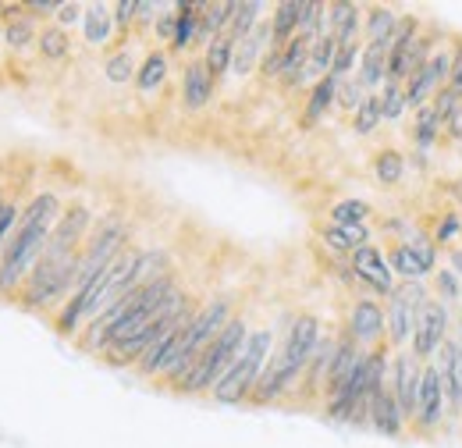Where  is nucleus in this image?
Segmentation results:
<instances>
[{
	"label": "nucleus",
	"instance_id": "f257e3e1",
	"mask_svg": "<svg viewBox=\"0 0 462 448\" xmlns=\"http://www.w3.org/2000/svg\"><path fill=\"white\" fill-rule=\"evenodd\" d=\"M60 214H64V203L51 189L36 192L22 207L18 228H14V235L7 238V246L0 253V299H18L22 295V288H25L29 275L36 271Z\"/></svg>",
	"mask_w": 462,
	"mask_h": 448
},
{
	"label": "nucleus",
	"instance_id": "f03ea898",
	"mask_svg": "<svg viewBox=\"0 0 462 448\" xmlns=\"http://www.w3.org/2000/svg\"><path fill=\"white\" fill-rule=\"evenodd\" d=\"M235 317V299L228 295H214L207 303H199L196 317L189 321L185 335H181V349H178V359L171 363V370L164 374V381L178 392V385L189 378V370L196 367V359L207 352V345L228 328V321Z\"/></svg>",
	"mask_w": 462,
	"mask_h": 448
},
{
	"label": "nucleus",
	"instance_id": "7ed1b4c3",
	"mask_svg": "<svg viewBox=\"0 0 462 448\" xmlns=\"http://www.w3.org/2000/svg\"><path fill=\"white\" fill-rule=\"evenodd\" d=\"M274 349H278L274 345V328H253L245 349L238 352V359L228 367V374L217 381V388L210 392V398L221 402V406H242V402H249L253 392H256V381H260L263 367L274 356Z\"/></svg>",
	"mask_w": 462,
	"mask_h": 448
},
{
	"label": "nucleus",
	"instance_id": "20e7f679",
	"mask_svg": "<svg viewBox=\"0 0 462 448\" xmlns=\"http://www.w3.org/2000/svg\"><path fill=\"white\" fill-rule=\"evenodd\" d=\"M249 324H245V317H231L228 328L221 331V335L214 338L210 345H207V352L196 359V367L189 370V378L178 385V392L181 395H210L217 388V381L228 374V367L238 359V352L245 349V341H249Z\"/></svg>",
	"mask_w": 462,
	"mask_h": 448
},
{
	"label": "nucleus",
	"instance_id": "39448f33",
	"mask_svg": "<svg viewBox=\"0 0 462 448\" xmlns=\"http://www.w3.org/2000/svg\"><path fill=\"white\" fill-rule=\"evenodd\" d=\"M128 249V221L107 214L104 221H97V228L89 231L82 253H79V281H75V292H82L86 285L100 278L117 257Z\"/></svg>",
	"mask_w": 462,
	"mask_h": 448
},
{
	"label": "nucleus",
	"instance_id": "423d86ee",
	"mask_svg": "<svg viewBox=\"0 0 462 448\" xmlns=\"http://www.w3.org/2000/svg\"><path fill=\"white\" fill-rule=\"evenodd\" d=\"M320 338H324V328H320V321H317L313 313H295L291 324L285 328L282 345L274 349V363L282 367L291 395H299L302 374H306V367H310V359H313Z\"/></svg>",
	"mask_w": 462,
	"mask_h": 448
},
{
	"label": "nucleus",
	"instance_id": "0eeeda50",
	"mask_svg": "<svg viewBox=\"0 0 462 448\" xmlns=\"http://www.w3.org/2000/svg\"><path fill=\"white\" fill-rule=\"evenodd\" d=\"M427 285L423 281H399L395 292L388 295V345L392 352L399 349H409L412 345V331H416V321H420V310L427 303Z\"/></svg>",
	"mask_w": 462,
	"mask_h": 448
},
{
	"label": "nucleus",
	"instance_id": "6e6552de",
	"mask_svg": "<svg viewBox=\"0 0 462 448\" xmlns=\"http://www.w3.org/2000/svg\"><path fill=\"white\" fill-rule=\"evenodd\" d=\"M342 335H348L359 349H366V352L388 345V313H384V303L359 295V299L348 306Z\"/></svg>",
	"mask_w": 462,
	"mask_h": 448
},
{
	"label": "nucleus",
	"instance_id": "1a4fd4ad",
	"mask_svg": "<svg viewBox=\"0 0 462 448\" xmlns=\"http://www.w3.org/2000/svg\"><path fill=\"white\" fill-rule=\"evenodd\" d=\"M448 420V398H445V385H441V374L434 367V359L423 367V385H420V398H416V413H412V431L430 438L445 427Z\"/></svg>",
	"mask_w": 462,
	"mask_h": 448
},
{
	"label": "nucleus",
	"instance_id": "9d476101",
	"mask_svg": "<svg viewBox=\"0 0 462 448\" xmlns=\"http://www.w3.org/2000/svg\"><path fill=\"white\" fill-rule=\"evenodd\" d=\"M448 328H452V313H448V303L441 299H427L423 310H420V321H416V331H412V356L430 363L441 345L448 341Z\"/></svg>",
	"mask_w": 462,
	"mask_h": 448
},
{
	"label": "nucleus",
	"instance_id": "9b49d317",
	"mask_svg": "<svg viewBox=\"0 0 462 448\" xmlns=\"http://www.w3.org/2000/svg\"><path fill=\"white\" fill-rule=\"evenodd\" d=\"M448 75H452V51H448V47H438V51L430 54V61H427L420 71H412L409 82L402 86L409 111L427 107V104L438 97V89L448 86Z\"/></svg>",
	"mask_w": 462,
	"mask_h": 448
},
{
	"label": "nucleus",
	"instance_id": "f8f14e48",
	"mask_svg": "<svg viewBox=\"0 0 462 448\" xmlns=\"http://www.w3.org/2000/svg\"><path fill=\"white\" fill-rule=\"evenodd\" d=\"M423 359L412 356V349H399L392 352V374H388V388L395 395L399 409L405 413V420L412 424L416 413V398H420V385H423Z\"/></svg>",
	"mask_w": 462,
	"mask_h": 448
},
{
	"label": "nucleus",
	"instance_id": "ddd939ff",
	"mask_svg": "<svg viewBox=\"0 0 462 448\" xmlns=\"http://www.w3.org/2000/svg\"><path fill=\"white\" fill-rule=\"evenodd\" d=\"M348 267H352V278L359 281V285H366L374 295H392L395 292V271H392V264H388V257L370 242V246H363V249H356L352 257H348Z\"/></svg>",
	"mask_w": 462,
	"mask_h": 448
},
{
	"label": "nucleus",
	"instance_id": "4468645a",
	"mask_svg": "<svg viewBox=\"0 0 462 448\" xmlns=\"http://www.w3.org/2000/svg\"><path fill=\"white\" fill-rule=\"evenodd\" d=\"M274 47V33H271V18H263L245 40L235 43V57H231V75L235 79H249L253 71H260V61Z\"/></svg>",
	"mask_w": 462,
	"mask_h": 448
},
{
	"label": "nucleus",
	"instance_id": "2eb2a0df",
	"mask_svg": "<svg viewBox=\"0 0 462 448\" xmlns=\"http://www.w3.org/2000/svg\"><path fill=\"white\" fill-rule=\"evenodd\" d=\"M214 89H217V79L207 71L203 57H189L181 68V107L192 114L203 111L214 100Z\"/></svg>",
	"mask_w": 462,
	"mask_h": 448
},
{
	"label": "nucleus",
	"instance_id": "dca6fc26",
	"mask_svg": "<svg viewBox=\"0 0 462 448\" xmlns=\"http://www.w3.org/2000/svg\"><path fill=\"white\" fill-rule=\"evenodd\" d=\"M434 367L441 374L445 398H448V416H462V341L448 338L441 352L434 356Z\"/></svg>",
	"mask_w": 462,
	"mask_h": 448
},
{
	"label": "nucleus",
	"instance_id": "f3484780",
	"mask_svg": "<svg viewBox=\"0 0 462 448\" xmlns=\"http://www.w3.org/2000/svg\"><path fill=\"white\" fill-rule=\"evenodd\" d=\"M366 427H370V431H377V434H384V438H402V434H405L409 420H405V413L399 409V402H395V395H392V388H388V385H384L381 392L370 395Z\"/></svg>",
	"mask_w": 462,
	"mask_h": 448
},
{
	"label": "nucleus",
	"instance_id": "a211bd4d",
	"mask_svg": "<svg viewBox=\"0 0 462 448\" xmlns=\"http://www.w3.org/2000/svg\"><path fill=\"white\" fill-rule=\"evenodd\" d=\"M185 328H189V321L185 324H178L171 335H164L139 363H135V374L139 378H150V381H164V374L171 370V363L178 359V349H181V335H185Z\"/></svg>",
	"mask_w": 462,
	"mask_h": 448
},
{
	"label": "nucleus",
	"instance_id": "6ab92c4d",
	"mask_svg": "<svg viewBox=\"0 0 462 448\" xmlns=\"http://www.w3.org/2000/svg\"><path fill=\"white\" fill-rule=\"evenodd\" d=\"M388 57H392L388 43H363L356 79L363 82L366 93H381L384 89V82H388Z\"/></svg>",
	"mask_w": 462,
	"mask_h": 448
},
{
	"label": "nucleus",
	"instance_id": "aec40b11",
	"mask_svg": "<svg viewBox=\"0 0 462 448\" xmlns=\"http://www.w3.org/2000/svg\"><path fill=\"white\" fill-rule=\"evenodd\" d=\"M363 11L359 4L352 0H335L328 4V33L338 40V43H359L363 36Z\"/></svg>",
	"mask_w": 462,
	"mask_h": 448
},
{
	"label": "nucleus",
	"instance_id": "412c9836",
	"mask_svg": "<svg viewBox=\"0 0 462 448\" xmlns=\"http://www.w3.org/2000/svg\"><path fill=\"white\" fill-rule=\"evenodd\" d=\"M203 4L207 0H178V29H174L171 54H189L192 47H199V22H203Z\"/></svg>",
	"mask_w": 462,
	"mask_h": 448
},
{
	"label": "nucleus",
	"instance_id": "4be33fe9",
	"mask_svg": "<svg viewBox=\"0 0 462 448\" xmlns=\"http://www.w3.org/2000/svg\"><path fill=\"white\" fill-rule=\"evenodd\" d=\"M117 25H115V4H86V18H82V40L93 47V51H100V47H107L111 40H115Z\"/></svg>",
	"mask_w": 462,
	"mask_h": 448
},
{
	"label": "nucleus",
	"instance_id": "5701e85b",
	"mask_svg": "<svg viewBox=\"0 0 462 448\" xmlns=\"http://www.w3.org/2000/svg\"><path fill=\"white\" fill-rule=\"evenodd\" d=\"M338 107V79L335 75H328V79H320V82H313L310 86V93H306V104H302V125L306 128H313V125H320L328 114Z\"/></svg>",
	"mask_w": 462,
	"mask_h": 448
},
{
	"label": "nucleus",
	"instance_id": "b1692460",
	"mask_svg": "<svg viewBox=\"0 0 462 448\" xmlns=\"http://www.w3.org/2000/svg\"><path fill=\"white\" fill-rule=\"evenodd\" d=\"M399 22H402V14L388 4L366 7L363 11V43H388L392 47V40L399 33Z\"/></svg>",
	"mask_w": 462,
	"mask_h": 448
},
{
	"label": "nucleus",
	"instance_id": "393cba45",
	"mask_svg": "<svg viewBox=\"0 0 462 448\" xmlns=\"http://www.w3.org/2000/svg\"><path fill=\"white\" fill-rule=\"evenodd\" d=\"M310 47L313 43H306L302 36H295L289 40L285 47H282V86L285 89H302V86H310V79H306V64H310Z\"/></svg>",
	"mask_w": 462,
	"mask_h": 448
},
{
	"label": "nucleus",
	"instance_id": "a878e982",
	"mask_svg": "<svg viewBox=\"0 0 462 448\" xmlns=\"http://www.w3.org/2000/svg\"><path fill=\"white\" fill-rule=\"evenodd\" d=\"M168 75H171V57H168L164 47H153L150 54L143 57V64H139L135 89H139L143 97H153V93H161V89H164Z\"/></svg>",
	"mask_w": 462,
	"mask_h": 448
},
{
	"label": "nucleus",
	"instance_id": "bb28decb",
	"mask_svg": "<svg viewBox=\"0 0 462 448\" xmlns=\"http://www.w3.org/2000/svg\"><path fill=\"white\" fill-rule=\"evenodd\" d=\"M409 139H412V146H416L420 154H427L434 143H441V139H445V121H441V114L434 111V104H427V107L412 111Z\"/></svg>",
	"mask_w": 462,
	"mask_h": 448
},
{
	"label": "nucleus",
	"instance_id": "cd10ccee",
	"mask_svg": "<svg viewBox=\"0 0 462 448\" xmlns=\"http://www.w3.org/2000/svg\"><path fill=\"white\" fill-rule=\"evenodd\" d=\"M320 242L331 249V253H342V257H352L356 249L370 246V228L359 224V228H338V224H324L320 228Z\"/></svg>",
	"mask_w": 462,
	"mask_h": 448
},
{
	"label": "nucleus",
	"instance_id": "c85d7f7f",
	"mask_svg": "<svg viewBox=\"0 0 462 448\" xmlns=\"http://www.w3.org/2000/svg\"><path fill=\"white\" fill-rule=\"evenodd\" d=\"M231 14H235V0H210L203 4V22H199V47H207L217 36H228Z\"/></svg>",
	"mask_w": 462,
	"mask_h": 448
},
{
	"label": "nucleus",
	"instance_id": "c756f323",
	"mask_svg": "<svg viewBox=\"0 0 462 448\" xmlns=\"http://www.w3.org/2000/svg\"><path fill=\"white\" fill-rule=\"evenodd\" d=\"M388 264H392V271H395L399 281H427L434 275V271L409 249V242H395V246L388 249Z\"/></svg>",
	"mask_w": 462,
	"mask_h": 448
},
{
	"label": "nucleus",
	"instance_id": "7c9ffc66",
	"mask_svg": "<svg viewBox=\"0 0 462 448\" xmlns=\"http://www.w3.org/2000/svg\"><path fill=\"white\" fill-rule=\"evenodd\" d=\"M299 7H302V0H282L267 14L271 18V33H274V47H285L289 40L299 36Z\"/></svg>",
	"mask_w": 462,
	"mask_h": 448
},
{
	"label": "nucleus",
	"instance_id": "2f4dec72",
	"mask_svg": "<svg viewBox=\"0 0 462 448\" xmlns=\"http://www.w3.org/2000/svg\"><path fill=\"white\" fill-rule=\"evenodd\" d=\"M335 54H338V40H335L331 33H324V36H320V40L310 47V64H306V79H310V86L331 75Z\"/></svg>",
	"mask_w": 462,
	"mask_h": 448
},
{
	"label": "nucleus",
	"instance_id": "473e14b6",
	"mask_svg": "<svg viewBox=\"0 0 462 448\" xmlns=\"http://www.w3.org/2000/svg\"><path fill=\"white\" fill-rule=\"evenodd\" d=\"M324 33H328V4L302 0V7H299V36L306 43H317Z\"/></svg>",
	"mask_w": 462,
	"mask_h": 448
},
{
	"label": "nucleus",
	"instance_id": "72a5a7b5",
	"mask_svg": "<svg viewBox=\"0 0 462 448\" xmlns=\"http://www.w3.org/2000/svg\"><path fill=\"white\" fill-rule=\"evenodd\" d=\"M263 4L260 0H235V14H231V29L228 36L238 43V40H245L260 22H263Z\"/></svg>",
	"mask_w": 462,
	"mask_h": 448
},
{
	"label": "nucleus",
	"instance_id": "f704fd0d",
	"mask_svg": "<svg viewBox=\"0 0 462 448\" xmlns=\"http://www.w3.org/2000/svg\"><path fill=\"white\" fill-rule=\"evenodd\" d=\"M139 57L132 47H121L115 54L104 61V75H107V82H115V86H128V82H135V75H139Z\"/></svg>",
	"mask_w": 462,
	"mask_h": 448
},
{
	"label": "nucleus",
	"instance_id": "c9c22d12",
	"mask_svg": "<svg viewBox=\"0 0 462 448\" xmlns=\"http://www.w3.org/2000/svg\"><path fill=\"white\" fill-rule=\"evenodd\" d=\"M231 57H235V40L231 36H217V40H210L207 47H203V64H207V71L221 82L225 75H231Z\"/></svg>",
	"mask_w": 462,
	"mask_h": 448
},
{
	"label": "nucleus",
	"instance_id": "e433bc0d",
	"mask_svg": "<svg viewBox=\"0 0 462 448\" xmlns=\"http://www.w3.org/2000/svg\"><path fill=\"white\" fill-rule=\"evenodd\" d=\"M36 51H40V57H47V61H64V57L71 54V33L54 25V22L43 25L40 29V40H36Z\"/></svg>",
	"mask_w": 462,
	"mask_h": 448
},
{
	"label": "nucleus",
	"instance_id": "4c0bfd02",
	"mask_svg": "<svg viewBox=\"0 0 462 448\" xmlns=\"http://www.w3.org/2000/svg\"><path fill=\"white\" fill-rule=\"evenodd\" d=\"M370 221V203L366 200H338L328 214V224H338V228H359V224Z\"/></svg>",
	"mask_w": 462,
	"mask_h": 448
},
{
	"label": "nucleus",
	"instance_id": "58836bf2",
	"mask_svg": "<svg viewBox=\"0 0 462 448\" xmlns=\"http://www.w3.org/2000/svg\"><path fill=\"white\" fill-rule=\"evenodd\" d=\"M381 125H384V117H381V93H370V97L363 100V107L352 114V132H356L359 139H366V135H374Z\"/></svg>",
	"mask_w": 462,
	"mask_h": 448
},
{
	"label": "nucleus",
	"instance_id": "ea45409f",
	"mask_svg": "<svg viewBox=\"0 0 462 448\" xmlns=\"http://www.w3.org/2000/svg\"><path fill=\"white\" fill-rule=\"evenodd\" d=\"M405 174V157L399 150H381L377 157H374V178L381 182V185H399Z\"/></svg>",
	"mask_w": 462,
	"mask_h": 448
},
{
	"label": "nucleus",
	"instance_id": "a19ab883",
	"mask_svg": "<svg viewBox=\"0 0 462 448\" xmlns=\"http://www.w3.org/2000/svg\"><path fill=\"white\" fill-rule=\"evenodd\" d=\"M405 111H409V104H405V89L402 86L384 82V89H381V117L392 125V121H402Z\"/></svg>",
	"mask_w": 462,
	"mask_h": 448
},
{
	"label": "nucleus",
	"instance_id": "79ce46f5",
	"mask_svg": "<svg viewBox=\"0 0 462 448\" xmlns=\"http://www.w3.org/2000/svg\"><path fill=\"white\" fill-rule=\"evenodd\" d=\"M370 93L363 89V82L352 75V79H342L338 82V111H346V114H356L359 107H363V100H366Z\"/></svg>",
	"mask_w": 462,
	"mask_h": 448
},
{
	"label": "nucleus",
	"instance_id": "37998d69",
	"mask_svg": "<svg viewBox=\"0 0 462 448\" xmlns=\"http://www.w3.org/2000/svg\"><path fill=\"white\" fill-rule=\"evenodd\" d=\"M359 54L363 47L359 43H338V54H335V64H331V75L342 82V79H352L356 68H359Z\"/></svg>",
	"mask_w": 462,
	"mask_h": 448
},
{
	"label": "nucleus",
	"instance_id": "c03bdc74",
	"mask_svg": "<svg viewBox=\"0 0 462 448\" xmlns=\"http://www.w3.org/2000/svg\"><path fill=\"white\" fill-rule=\"evenodd\" d=\"M82 18H86V4H79V0H64L58 7V14H54V25L60 29H75V25H82Z\"/></svg>",
	"mask_w": 462,
	"mask_h": 448
},
{
	"label": "nucleus",
	"instance_id": "a18cd8bd",
	"mask_svg": "<svg viewBox=\"0 0 462 448\" xmlns=\"http://www.w3.org/2000/svg\"><path fill=\"white\" fill-rule=\"evenodd\" d=\"M174 29H178V11H174V4H171V7H164V11H161V18H157V25H153V40L171 47Z\"/></svg>",
	"mask_w": 462,
	"mask_h": 448
},
{
	"label": "nucleus",
	"instance_id": "49530a36",
	"mask_svg": "<svg viewBox=\"0 0 462 448\" xmlns=\"http://www.w3.org/2000/svg\"><path fill=\"white\" fill-rule=\"evenodd\" d=\"M135 18H139V0H117V4H115L117 33H128V29H135Z\"/></svg>",
	"mask_w": 462,
	"mask_h": 448
},
{
	"label": "nucleus",
	"instance_id": "de8ad7c7",
	"mask_svg": "<svg viewBox=\"0 0 462 448\" xmlns=\"http://www.w3.org/2000/svg\"><path fill=\"white\" fill-rule=\"evenodd\" d=\"M430 104H434V111L441 114V121H448V117L462 107V97L456 93V89H448V86H445V89H438V97H434Z\"/></svg>",
	"mask_w": 462,
	"mask_h": 448
},
{
	"label": "nucleus",
	"instance_id": "09e8293b",
	"mask_svg": "<svg viewBox=\"0 0 462 448\" xmlns=\"http://www.w3.org/2000/svg\"><path fill=\"white\" fill-rule=\"evenodd\" d=\"M18 218H22V203H7L4 207V214H0V253H4V246H7V238L14 235V228H18Z\"/></svg>",
	"mask_w": 462,
	"mask_h": 448
},
{
	"label": "nucleus",
	"instance_id": "8fccbe9b",
	"mask_svg": "<svg viewBox=\"0 0 462 448\" xmlns=\"http://www.w3.org/2000/svg\"><path fill=\"white\" fill-rule=\"evenodd\" d=\"M434 285H438V295H441V303H448V299H459V275L448 267V271H434Z\"/></svg>",
	"mask_w": 462,
	"mask_h": 448
},
{
	"label": "nucleus",
	"instance_id": "3c124183",
	"mask_svg": "<svg viewBox=\"0 0 462 448\" xmlns=\"http://www.w3.org/2000/svg\"><path fill=\"white\" fill-rule=\"evenodd\" d=\"M459 231H462L459 214H445V218L438 221V228H434V246H445V242H452Z\"/></svg>",
	"mask_w": 462,
	"mask_h": 448
},
{
	"label": "nucleus",
	"instance_id": "603ef678",
	"mask_svg": "<svg viewBox=\"0 0 462 448\" xmlns=\"http://www.w3.org/2000/svg\"><path fill=\"white\" fill-rule=\"evenodd\" d=\"M161 11H164V4H157V0H139V18H135V29H150V33H153V25H157Z\"/></svg>",
	"mask_w": 462,
	"mask_h": 448
},
{
	"label": "nucleus",
	"instance_id": "864d4df0",
	"mask_svg": "<svg viewBox=\"0 0 462 448\" xmlns=\"http://www.w3.org/2000/svg\"><path fill=\"white\" fill-rule=\"evenodd\" d=\"M260 75L267 79V82H278L282 79V47H271L267 57L260 61Z\"/></svg>",
	"mask_w": 462,
	"mask_h": 448
},
{
	"label": "nucleus",
	"instance_id": "5fc2aeb1",
	"mask_svg": "<svg viewBox=\"0 0 462 448\" xmlns=\"http://www.w3.org/2000/svg\"><path fill=\"white\" fill-rule=\"evenodd\" d=\"M22 7H25V14H32V18H54L60 0H25Z\"/></svg>",
	"mask_w": 462,
	"mask_h": 448
},
{
	"label": "nucleus",
	"instance_id": "6e6d98bb",
	"mask_svg": "<svg viewBox=\"0 0 462 448\" xmlns=\"http://www.w3.org/2000/svg\"><path fill=\"white\" fill-rule=\"evenodd\" d=\"M448 89H456L462 97V43L452 51V75H448Z\"/></svg>",
	"mask_w": 462,
	"mask_h": 448
},
{
	"label": "nucleus",
	"instance_id": "4d7b16f0",
	"mask_svg": "<svg viewBox=\"0 0 462 448\" xmlns=\"http://www.w3.org/2000/svg\"><path fill=\"white\" fill-rule=\"evenodd\" d=\"M452 271L462 278V249H456V253H452Z\"/></svg>",
	"mask_w": 462,
	"mask_h": 448
},
{
	"label": "nucleus",
	"instance_id": "13d9d810",
	"mask_svg": "<svg viewBox=\"0 0 462 448\" xmlns=\"http://www.w3.org/2000/svg\"><path fill=\"white\" fill-rule=\"evenodd\" d=\"M7 203H11V196H7L4 189H0V214H4V207H7Z\"/></svg>",
	"mask_w": 462,
	"mask_h": 448
},
{
	"label": "nucleus",
	"instance_id": "bf43d9fd",
	"mask_svg": "<svg viewBox=\"0 0 462 448\" xmlns=\"http://www.w3.org/2000/svg\"><path fill=\"white\" fill-rule=\"evenodd\" d=\"M0 11H4V4H0Z\"/></svg>",
	"mask_w": 462,
	"mask_h": 448
}]
</instances>
